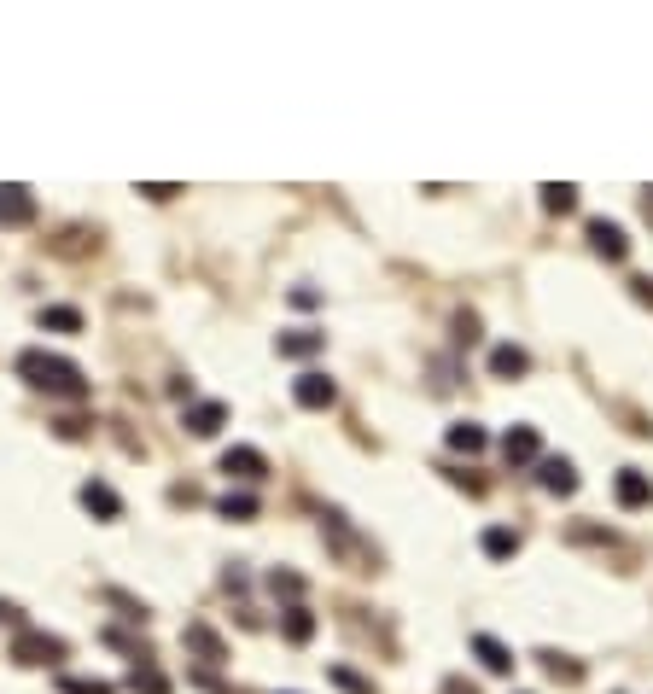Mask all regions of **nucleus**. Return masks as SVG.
Returning a JSON list of instances; mask_svg holds the SVG:
<instances>
[{
    "label": "nucleus",
    "instance_id": "obj_1",
    "mask_svg": "<svg viewBox=\"0 0 653 694\" xmlns=\"http://www.w3.org/2000/svg\"><path fill=\"white\" fill-rule=\"evenodd\" d=\"M18 374H24L35 391H53V397H88L82 368L65 362V356H53V350H24V356H18Z\"/></svg>",
    "mask_w": 653,
    "mask_h": 694
},
{
    "label": "nucleus",
    "instance_id": "obj_2",
    "mask_svg": "<svg viewBox=\"0 0 653 694\" xmlns=\"http://www.w3.org/2000/svg\"><path fill=\"white\" fill-rule=\"evenodd\" d=\"M12 660L18 665H59L65 660V642H59V636H41V630H24V636L12 642Z\"/></svg>",
    "mask_w": 653,
    "mask_h": 694
},
{
    "label": "nucleus",
    "instance_id": "obj_3",
    "mask_svg": "<svg viewBox=\"0 0 653 694\" xmlns=\"http://www.w3.org/2000/svg\"><path fill=\"white\" fill-rule=\"evenodd\" d=\"M584 234H589V251H595V257H607V263H624V257H630V240H624V228H619V222L595 216V222H589Z\"/></svg>",
    "mask_w": 653,
    "mask_h": 694
},
{
    "label": "nucleus",
    "instance_id": "obj_4",
    "mask_svg": "<svg viewBox=\"0 0 653 694\" xmlns=\"http://www.w3.org/2000/svg\"><path fill=\"white\" fill-rule=\"evenodd\" d=\"M321 531H327V537L339 543V555H344V560H356V572H374V549H362V543H356V531H350V525H344L339 514H321Z\"/></svg>",
    "mask_w": 653,
    "mask_h": 694
},
{
    "label": "nucleus",
    "instance_id": "obj_5",
    "mask_svg": "<svg viewBox=\"0 0 653 694\" xmlns=\"http://www.w3.org/2000/svg\"><path fill=\"white\" fill-rule=\"evenodd\" d=\"M292 397H298V409H333V397H339V385L327 380V374H298L292 380Z\"/></svg>",
    "mask_w": 653,
    "mask_h": 694
},
{
    "label": "nucleus",
    "instance_id": "obj_6",
    "mask_svg": "<svg viewBox=\"0 0 653 694\" xmlns=\"http://www.w3.org/2000/svg\"><path fill=\"white\" fill-rule=\"evenodd\" d=\"M24 222H35V193L30 187H0V228H24Z\"/></svg>",
    "mask_w": 653,
    "mask_h": 694
},
{
    "label": "nucleus",
    "instance_id": "obj_7",
    "mask_svg": "<svg viewBox=\"0 0 653 694\" xmlns=\"http://www.w3.org/2000/svg\"><path fill=\"white\" fill-rule=\"evenodd\" d=\"M613 496H619V508H648L653 502V479L642 467H624L619 479H613Z\"/></svg>",
    "mask_w": 653,
    "mask_h": 694
},
{
    "label": "nucleus",
    "instance_id": "obj_8",
    "mask_svg": "<svg viewBox=\"0 0 653 694\" xmlns=\"http://www.w3.org/2000/svg\"><path fill=\"white\" fill-rule=\"evenodd\" d=\"M222 473H228V479H263L269 461H263V450H251V444H234V450H222Z\"/></svg>",
    "mask_w": 653,
    "mask_h": 694
},
{
    "label": "nucleus",
    "instance_id": "obj_9",
    "mask_svg": "<svg viewBox=\"0 0 653 694\" xmlns=\"http://www.w3.org/2000/svg\"><path fill=\"white\" fill-rule=\"evenodd\" d=\"M537 450H543V444H537V426H508V432H502V455H508L514 467L537 461Z\"/></svg>",
    "mask_w": 653,
    "mask_h": 694
},
{
    "label": "nucleus",
    "instance_id": "obj_10",
    "mask_svg": "<svg viewBox=\"0 0 653 694\" xmlns=\"http://www.w3.org/2000/svg\"><path fill=\"white\" fill-rule=\"evenodd\" d=\"M537 485L549 490V496H572V490H578V473H572V461H560V455H549V461L537 467Z\"/></svg>",
    "mask_w": 653,
    "mask_h": 694
},
{
    "label": "nucleus",
    "instance_id": "obj_11",
    "mask_svg": "<svg viewBox=\"0 0 653 694\" xmlns=\"http://www.w3.org/2000/svg\"><path fill=\"white\" fill-rule=\"evenodd\" d=\"M181 642H187V648H193V654H199L205 665H222V660H228V648H222V636H216L210 625H187V630H181Z\"/></svg>",
    "mask_w": 653,
    "mask_h": 694
},
{
    "label": "nucleus",
    "instance_id": "obj_12",
    "mask_svg": "<svg viewBox=\"0 0 653 694\" xmlns=\"http://www.w3.org/2000/svg\"><path fill=\"white\" fill-rule=\"evenodd\" d=\"M222 420H228V409H222V403H187L181 426H187L193 438H210V432H222Z\"/></svg>",
    "mask_w": 653,
    "mask_h": 694
},
{
    "label": "nucleus",
    "instance_id": "obj_13",
    "mask_svg": "<svg viewBox=\"0 0 653 694\" xmlns=\"http://www.w3.org/2000/svg\"><path fill=\"white\" fill-rule=\"evenodd\" d=\"M82 508H88V514H100V520H117V514H123L117 490L105 485V479H88V485H82Z\"/></svg>",
    "mask_w": 653,
    "mask_h": 694
},
{
    "label": "nucleus",
    "instance_id": "obj_14",
    "mask_svg": "<svg viewBox=\"0 0 653 694\" xmlns=\"http://www.w3.org/2000/svg\"><path fill=\"white\" fill-rule=\"evenodd\" d=\"M321 345H327V333H315V327H298V333H280V339H275V350H280V356H292V362L315 356Z\"/></svg>",
    "mask_w": 653,
    "mask_h": 694
},
{
    "label": "nucleus",
    "instance_id": "obj_15",
    "mask_svg": "<svg viewBox=\"0 0 653 694\" xmlns=\"http://www.w3.org/2000/svg\"><path fill=\"white\" fill-rule=\"evenodd\" d=\"M525 368H531V356H525L519 345H496L490 350V374H496V380H519Z\"/></svg>",
    "mask_w": 653,
    "mask_h": 694
},
{
    "label": "nucleus",
    "instance_id": "obj_16",
    "mask_svg": "<svg viewBox=\"0 0 653 694\" xmlns=\"http://www.w3.org/2000/svg\"><path fill=\"white\" fill-rule=\"evenodd\" d=\"M473 654H479L484 671H496V677H508V671H514V654H508L496 636H473Z\"/></svg>",
    "mask_w": 653,
    "mask_h": 694
},
{
    "label": "nucleus",
    "instance_id": "obj_17",
    "mask_svg": "<svg viewBox=\"0 0 653 694\" xmlns=\"http://www.w3.org/2000/svg\"><path fill=\"white\" fill-rule=\"evenodd\" d=\"M490 438H484V426H473V420H461V426H449V450L455 455H479Z\"/></svg>",
    "mask_w": 653,
    "mask_h": 694
},
{
    "label": "nucleus",
    "instance_id": "obj_18",
    "mask_svg": "<svg viewBox=\"0 0 653 694\" xmlns=\"http://www.w3.org/2000/svg\"><path fill=\"white\" fill-rule=\"evenodd\" d=\"M484 555H490V560H514L519 555V531H508V525H490V531H484Z\"/></svg>",
    "mask_w": 653,
    "mask_h": 694
},
{
    "label": "nucleus",
    "instance_id": "obj_19",
    "mask_svg": "<svg viewBox=\"0 0 653 694\" xmlns=\"http://www.w3.org/2000/svg\"><path fill=\"white\" fill-rule=\"evenodd\" d=\"M543 210H549V216L578 210V187H572V181H549V187H543Z\"/></svg>",
    "mask_w": 653,
    "mask_h": 694
},
{
    "label": "nucleus",
    "instance_id": "obj_20",
    "mask_svg": "<svg viewBox=\"0 0 653 694\" xmlns=\"http://www.w3.org/2000/svg\"><path fill=\"white\" fill-rule=\"evenodd\" d=\"M280 630H286V642H310V636H315V613H310V607H286Z\"/></svg>",
    "mask_w": 653,
    "mask_h": 694
},
{
    "label": "nucleus",
    "instance_id": "obj_21",
    "mask_svg": "<svg viewBox=\"0 0 653 694\" xmlns=\"http://www.w3.org/2000/svg\"><path fill=\"white\" fill-rule=\"evenodd\" d=\"M537 660H543V671H549L554 683H584V665L566 660V654H554V648H549V654H537Z\"/></svg>",
    "mask_w": 653,
    "mask_h": 694
},
{
    "label": "nucleus",
    "instance_id": "obj_22",
    "mask_svg": "<svg viewBox=\"0 0 653 694\" xmlns=\"http://www.w3.org/2000/svg\"><path fill=\"white\" fill-rule=\"evenodd\" d=\"M129 689H135V694H170V677H164V671H152V665L140 660L135 671H129Z\"/></svg>",
    "mask_w": 653,
    "mask_h": 694
},
{
    "label": "nucleus",
    "instance_id": "obj_23",
    "mask_svg": "<svg viewBox=\"0 0 653 694\" xmlns=\"http://www.w3.org/2000/svg\"><path fill=\"white\" fill-rule=\"evenodd\" d=\"M41 327H53V333H76V327H82V310L53 304V310H41Z\"/></svg>",
    "mask_w": 653,
    "mask_h": 694
},
{
    "label": "nucleus",
    "instance_id": "obj_24",
    "mask_svg": "<svg viewBox=\"0 0 653 694\" xmlns=\"http://www.w3.org/2000/svg\"><path fill=\"white\" fill-rule=\"evenodd\" d=\"M216 508H222V514H228V520H257V496H234V490H228V496H222V502H216Z\"/></svg>",
    "mask_w": 653,
    "mask_h": 694
},
{
    "label": "nucleus",
    "instance_id": "obj_25",
    "mask_svg": "<svg viewBox=\"0 0 653 694\" xmlns=\"http://www.w3.org/2000/svg\"><path fill=\"white\" fill-rule=\"evenodd\" d=\"M269 590L286 595V601L298 607V595H304V578H298V572H269Z\"/></svg>",
    "mask_w": 653,
    "mask_h": 694
},
{
    "label": "nucleus",
    "instance_id": "obj_26",
    "mask_svg": "<svg viewBox=\"0 0 653 694\" xmlns=\"http://www.w3.org/2000/svg\"><path fill=\"white\" fill-rule=\"evenodd\" d=\"M327 677H333V683H339L344 694H374V683H362V677H356V671H344V665H333Z\"/></svg>",
    "mask_w": 653,
    "mask_h": 694
},
{
    "label": "nucleus",
    "instance_id": "obj_27",
    "mask_svg": "<svg viewBox=\"0 0 653 694\" xmlns=\"http://www.w3.org/2000/svg\"><path fill=\"white\" fill-rule=\"evenodd\" d=\"M59 689L65 694H111V683H100V677H65Z\"/></svg>",
    "mask_w": 653,
    "mask_h": 694
},
{
    "label": "nucleus",
    "instance_id": "obj_28",
    "mask_svg": "<svg viewBox=\"0 0 653 694\" xmlns=\"http://www.w3.org/2000/svg\"><path fill=\"white\" fill-rule=\"evenodd\" d=\"M630 298H636L642 310H653V275H636V280H630Z\"/></svg>",
    "mask_w": 653,
    "mask_h": 694
},
{
    "label": "nucleus",
    "instance_id": "obj_29",
    "mask_svg": "<svg viewBox=\"0 0 653 694\" xmlns=\"http://www.w3.org/2000/svg\"><path fill=\"white\" fill-rule=\"evenodd\" d=\"M140 193H146V199H170V193H181V187H175V181H146Z\"/></svg>",
    "mask_w": 653,
    "mask_h": 694
},
{
    "label": "nucleus",
    "instance_id": "obj_30",
    "mask_svg": "<svg viewBox=\"0 0 653 694\" xmlns=\"http://www.w3.org/2000/svg\"><path fill=\"white\" fill-rule=\"evenodd\" d=\"M444 694H479V689H473L467 677H444Z\"/></svg>",
    "mask_w": 653,
    "mask_h": 694
},
{
    "label": "nucleus",
    "instance_id": "obj_31",
    "mask_svg": "<svg viewBox=\"0 0 653 694\" xmlns=\"http://www.w3.org/2000/svg\"><path fill=\"white\" fill-rule=\"evenodd\" d=\"M642 216H648V228H653V187L642 193Z\"/></svg>",
    "mask_w": 653,
    "mask_h": 694
}]
</instances>
